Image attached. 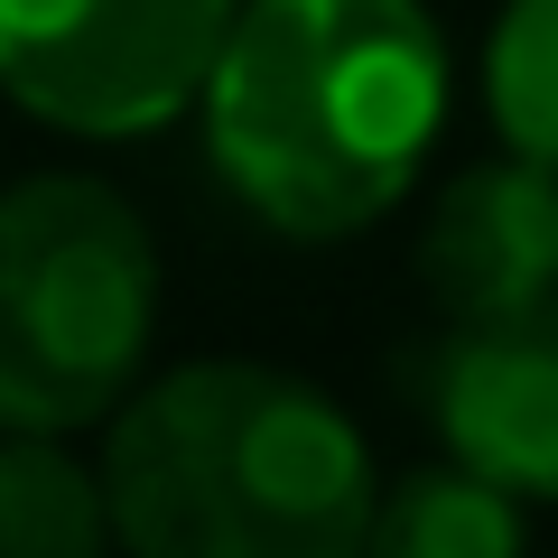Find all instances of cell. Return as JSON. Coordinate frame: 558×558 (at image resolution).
I'll use <instances>...</instances> for the list:
<instances>
[{
  "label": "cell",
  "instance_id": "cell-1",
  "mask_svg": "<svg viewBox=\"0 0 558 558\" xmlns=\"http://www.w3.org/2000/svg\"><path fill=\"white\" fill-rule=\"evenodd\" d=\"M215 178L289 242L381 223L447 131V38L418 0H242L196 94Z\"/></svg>",
  "mask_w": 558,
  "mask_h": 558
},
{
  "label": "cell",
  "instance_id": "cell-2",
  "mask_svg": "<svg viewBox=\"0 0 558 558\" xmlns=\"http://www.w3.org/2000/svg\"><path fill=\"white\" fill-rule=\"evenodd\" d=\"M102 494L131 558H363L373 447L279 363H178L102 438Z\"/></svg>",
  "mask_w": 558,
  "mask_h": 558
},
{
  "label": "cell",
  "instance_id": "cell-3",
  "mask_svg": "<svg viewBox=\"0 0 558 558\" xmlns=\"http://www.w3.org/2000/svg\"><path fill=\"white\" fill-rule=\"evenodd\" d=\"M159 242L102 178L0 186V428H94L149 373Z\"/></svg>",
  "mask_w": 558,
  "mask_h": 558
},
{
  "label": "cell",
  "instance_id": "cell-4",
  "mask_svg": "<svg viewBox=\"0 0 558 558\" xmlns=\"http://www.w3.org/2000/svg\"><path fill=\"white\" fill-rule=\"evenodd\" d=\"M242 0H0V94L75 140H140L196 112Z\"/></svg>",
  "mask_w": 558,
  "mask_h": 558
},
{
  "label": "cell",
  "instance_id": "cell-5",
  "mask_svg": "<svg viewBox=\"0 0 558 558\" xmlns=\"http://www.w3.org/2000/svg\"><path fill=\"white\" fill-rule=\"evenodd\" d=\"M438 447L521 502H558V299L512 317H447L418 363Z\"/></svg>",
  "mask_w": 558,
  "mask_h": 558
},
{
  "label": "cell",
  "instance_id": "cell-6",
  "mask_svg": "<svg viewBox=\"0 0 558 558\" xmlns=\"http://www.w3.org/2000/svg\"><path fill=\"white\" fill-rule=\"evenodd\" d=\"M418 279L447 317H512L558 299V168L502 149L447 178L418 233Z\"/></svg>",
  "mask_w": 558,
  "mask_h": 558
},
{
  "label": "cell",
  "instance_id": "cell-7",
  "mask_svg": "<svg viewBox=\"0 0 558 558\" xmlns=\"http://www.w3.org/2000/svg\"><path fill=\"white\" fill-rule=\"evenodd\" d=\"M112 494L57 428H0V558H112Z\"/></svg>",
  "mask_w": 558,
  "mask_h": 558
},
{
  "label": "cell",
  "instance_id": "cell-8",
  "mask_svg": "<svg viewBox=\"0 0 558 558\" xmlns=\"http://www.w3.org/2000/svg\"><path fill=\"white\" fill-rule=\"evenodd\" d=\"M363 558H531V521H521V494L447 457L373 502Z\"/></svg>",
  "mask_w": 558,
  "mask_h": 558
},
{
  "label": "cell",
  "instance_id": "cell-9",
  "mask_svg": "<svg viewBox=\"0 0 558 558\" xmlns=\"http://www.w3.org/2000/svg\"><path fill=\"white\" fill-rule=\"evenodd\" d=\"M484 102L502 149L558 168V0H502L484 38Z\"/></svg>",
  "mask_w": 558,
  "mask_h": 558
}]
</instances>
